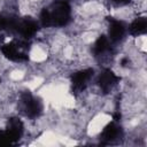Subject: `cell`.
<instances>
[{"label":"cell","instance_id":"cell-3","mask_svg":"<svg viewBox=\"0 0 147 147\" xmlns=\"http://www.w3.org/2000/svg\"><path fill=\"white\" fill-rule=\"evenodd\" d=\"M25 42H17V41H13V42H8L5 44L1 47V52L2 54L10 61L14 62H24L29 59L28 53L25 52Z\"/></svg>","mask_w":147,"mask_h":147},{"label":"cell","instance_id":"cell-9","mask_svg":"<svg viewBox=\"0 0 147 147\" xmlns=\"http://www.w3.org/2000/svg\"><path fill=\"white\" fill-rule=\"evenodd\" d=\"M147 31V18L141 16L137 17L129 26V32L132 36H141Z\"/></svg>","mask_w":147,"mask_h":147},{"label":"cell","instance_id":"cell-11","mask_svg":"<svg viewBox=\"0 0 147 147\" xmlns=\"http://www.w3.org/2000/svg\"><path fill=\"white\" fill-rule=\"evenodd\" d=\"M17 141L15 140V138L9 133V131L2 130L0 131V146H8V145H14Z\"/></svg>","mask_w":147,"mask_h":147},{"label":"cell","instance_id":"cell-12","mask_svg":"<svg viewBox=\"0 0 147 147\" xmlns=\"http://www.w3.org/2000/svg\"><path fill=\"white\" fill-rule=\"evenodd\" d=\"M9 20H10V17L0 15V31H1V30H5V29H8Z\"/></svg>","mask_w":147,"mask_h":147},{"label":"cell","instance_id":"cell-2","mask_svg":"<svg viewBox=\"0 0 147 147\" xmlns=\"http://www.w3.org/2000/svg\"><path fill=\"white\" fill-rule=\"evenodd\" d=\"M8 30H13L15 32H17L22 38L24 39H30L32 38L37 31H38V23L31 18H14L11 17L10 20V24Z\"/></svg>","mask_w":147,"mask_h":147},{"label":"cell","instance_id":"cell-6","mask_svg":"<svg viewBox=\"0 0 147 147\" xmlns=\"http://www.w3.org/2000/svg\"><path fill=\"white\" fill-rule=\"evenodd\" d=\"M93 76V69L87 68V69H83L79 70L77 72H75L71 76V85L75 92H82L85 90V87L87 86L88 82L91 80Z\"/></svg>","mask_w":147,"mask_h":147},{"label":"cell","instance_id":"cell-10","mask_svg":"<svg viewBox=\"0 0 147 147\" xmlns=\"http://www.w3.org/2000/svg\"><path fill=\"white\" fill-rule=\"evenodd\" d=\"M110 40L107 36L101 34L93 45V53L95 55H102L110 49Z\"/></svg>","mask_w":147,"mask_h":147},{"label":"cell","instance_id":"cell-5","mask_svg":"<svg viewBox=\"0 0 147 147\" xmlns=\"http://www.w3.org/2000/svg\"><path fill=\"white\" fill-rule=\"evenodd\" d=\"M122 136H123L122 127L117 124L116 121H114L108 123L103 127L102 132L100 133V140L102 141V144H113L114 141L122 138Z\"/></svg>","mask_w":147,"mask_h":147},{"label":"cell","instance_id":"cell-7","mask_svg":"<svg viewBox=\"0 0 147 147\" xmlns=\"http://www.w3.org/2000/svg\"><path fill=\"white\" fill-rule=\"evenodd\" d=\"M119 77L110 69H105L98 77V85L100 87V90L105 93H108L109 91L113 90V87L119 82Z\"/></svg>","mask_w":147,"mask_h":147},{"label":"cell","instance_id":"cell-4","mask_svg":"<svg viewBox=\"0 0 147 147\" xmlns=\"http://www.w3.org/2000/svg\"><path fill=\"white\" fill-rule=\"evenodd\" d=\"M21 102H22L25 115L29 116L30 118L38 117L42 111L41 102L36 96H33L30 92H24L21 95Z\"/></svg>","mask_w":147,"mask_h":147},{"label":"cell","instance_id":"cell-1","mask_svg":"<svg viewBox=\"0 0 147 147\" xmlns=\"http://www.w3.org/2000/svg\"><path fill=\"white\" fill-rule=\"evenodd\" d=\"M71 20V7L64 0L53 1L48 7L44 8L40 13L39 21L45 28L49 26H64Z\"/></svg>","mask_w":147,"mask_h":147},{"label":"cell","instance_id":"cell-13","mask_svg":"<svg viewBox=\"0 0 147 147\" xmlns=\"http://www.w3.org/2000/svg\"><path fill=\"white\" fill-rule=\"evenodd\" d=\"M132 0H110L111 5L116 6V7H119V6H125V5H129Z\"/></svg>","mask_w":147,"mask_h":147},{"label":"cell","instance_id":"cell-8","mask_svg":"<svg viewBox=\"0 0 147 147\" xmlns=\"http://www.w3.org/2000/svg\"><path fill=\"white\" fill-rule=\"evenodd\" d=\"M109 29H108V38L111 42H117L123 39L126 32V26L125 24L116 18L109 17Z\"/></svg>","mask_w":147,"mask_h":147}]
</instances>
